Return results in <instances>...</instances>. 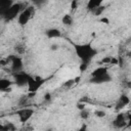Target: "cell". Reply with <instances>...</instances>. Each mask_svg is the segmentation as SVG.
Returning a JSON list of instances; mask_svg holds the SVG:
<instances>
[{
    "mask_svg": "<svg viewBox=\"0 0 131 131\" xmlns=\"http://www.w3.org/2000/svg\"><path fill=\"white\" fill-rule=\"evenodd\" d=\"M74 47L78 57L82 60V63L88 64L96 54V50L90 44H75Z\"/></svg>",
    "mask_w": 131,
    "mask_h": 131,
    "instance_id": "cell-1",
    "label": "cell"
},
{
    "mask_svg": "<svg viewBox=\"0 0 131 131\" xmlns=\"http://www.w3.org/2000/svg\"><path fill=\"white\" fill-rule=\"evenodd\" d=\"M112 76L108 74L107 69L104 67H100L96 70H94L91 73V78H90V83L93 84H102V83H107L112 81Z\"/></svg>",
    "mask_w": 131,
    "mask_h": 131,
    "instance_id": "cell-2",
    "label": "cell"
},
{
    "mask_svg": "<svg viewBox=\"0 0 131 131\" xmlns=\"http://www.w3.org/2000/svg\"><path fill=\"white\" fill-rule=\"evenodd\" d=\"M21 10V5L20 4H12L10 7H8V8H6V9H4V10H2L1 11V14H2V16L4 17V18H6V19H11V18H13V17H15L17 14H18V12Z\"/></svg>",
    "mask_w": 131,
    "mask_h": 131,
    "instance_id": "cell-3",
    "label": "cell"
},
{
    "mask_svg": "<svg viewBox=\"0 0 131 131\" xmlns=\"http://www.w3.org/2000/svg\"><path fill=\"white\" fill-rule=\"evenodd\" d=\"M7 62H9L11 71L15 74V73H19L23 70V59L18 56H9L7 58Z\"/></svg>",
    "mask_w": 131,
    "mask_h": 131,
    "instance_id": "cell-4",
    "label": "cell"
},
{
    "mask_svg": "<svg viewBox=\"0 0 131 131\" xmlns=\"http://www.w3.org/2000/svg\"><path fill=\"white\" fill-rule=\"evenodd\" d=\"M13 76H14V79H15V83H16V85H18V86L29 85L30 82H31L32 79H33L31 76H29L28 74L23 73V72L15 73V74H13Z\"/></svg>",
    "mask_w": 131,
    "mask_h": 131,
    "instance_id": "cell-5",
    "label": "cell"
},
{
    "mask_svg": "<svg viewBox=\"0 0 131 131\" xmlns=\"http://www.w3.org/2000/svg\"><path fill=\"white\" fill-rule=\"evenodd\" d=\"M33 12H34L33 7H27V8H25V9L19 13V15H18V19H17L18 24L21 25V26L26 25V24L30 20V18H31V16H32Z\"/></svg>",
    "mask_w": 131,
    "mask_h": 131,
    "instance_id": "cell-6",
    "label": "cell"
},
{
    "mask_svg": "<svg viewBox=\"0 0 131 131\" xmlns=\"http://www.w3.org/2000/svg\"><path fill=\"white\" fill-rule=\"evenodd\" d=\"M16 114H17L18 117H19V121H20L21 123H26V122L32 117V115L34 114V111H33L32 108H28V107H26V108H21V110H19Z\"/></svg>",
    "mask_w": 131,
    "mask_h": 131,
    "instance_id": "cell-7",
    "label": "cell"
},
{
    "mask_svg": "<svg viewBox=\"0 0 131 131\" xmlns=\"http://www.w3.org/2000/svg\"><path fill=\"white\" fill-rule=\"evenodd\" d=\"M126 123H127V121H126L125 116H124L123 114H119V115L116 117V119L114 120L113 125H114V127H116V128H122V127H124V126L127 125Z\"/></svg>",
    "mask_w": 131,
    "mask_h": 131,
    "instance_id": "cell-8",
    "label": "cell"
},
{
    "mask_svg": "<svg viewBox=\"0 0 131 131\" xmlns=\"http://www.w3.org/2000/svg\"><path fill=\"white\" fill-rule=\"evenodd\" d=\"M129 101H130V99H129V97L127 95H121V97L119 98V101L117 103V108L124 107L125 105H127L129 103Z\"/></svg>",
    "mask_w": 131,
    "mask_h": 131,
    "instance_id": "cell-9",
    "label": "cell"
},
{
    "mask_svg": "<svg viewBox=\"0 0 131 131\" xmlns=\"http://www.w3.org/2000/svg\"><path fill=\"white\" fill-rule=\"evenodd\" d=\"M60 35L61 34H60V31L58 29L52 28V29H49L46 31V36L48 38H57V37H60Z\"/></svg>",
    "mask_w": 131,
    "mask_h": 131,
    "instance_id": "cell-10",
    "label": "cell"
},
{
    "mask_svg": "<svg viewBox=\"0 0 131 131\" xmlns=\"http://www.w3.org/2000/svg\"><path fill=\"white\" fill-rule=\"evenodd\" d=\"M10 85H11V82L9 80H7V79H1L0 80V89L2 91H9Z\"/></svg>",
    "mask_w": 131,
    "mask_h": 131,
    "instance_id": "cell-11",
    "label": "cell"
},
{
    "mask_svg": "<svg viewBox=\"0 0 131 131\" xmlns=\"http://www.w3.org/2000/svg\"><path fill=\"white\" fill-rule=\"evenodd\" d=\"M100 4H101V2L98 1V0H96V1L91 0V1L88 3V7H89V9H91V10L93 11V10L97 9L98 7H100Z\"/></svg>",
    "mask_w": 131,
    "mask_h": 131,
    "instance_id": "cell-12",
    "label": "cell"
},
{
    "mask_svg": "<svg viewBox=\"0 0 131 131\" xmlns=\"http://www.w3.org/2000/svg\"><path fill=\"white\" fill-rule=\"evenodd\" d=\"M62 23H63L64 25H67V26H71L72 23H73V18H72V16L69 15V14L64 15V16L62 17Z\"/></svg>",
    "mask_w": 131,
    "mask_h": 131,
    "instance_id": "cell-13",
    "label": "cell"
},
{
    "mask_svg": "<svg viewBox=\"0 0 131 131\" xmlns=\"http://www.w3.org/2000/svg\"><path fill=\"white\" fill-rule=\"evenodd\" d=\"M95 115L98 117V118H103L104 116H105V113H104V111H96L95 112Z\"/></svg>",
    "mask_w": 131,
    "mask_h": 131,
    "instance_id": "cell-14",
    "label": "cell"
},
{
    "mask_svg": "<svg viewBox=\"0 0 131 131\" xmlns=\"http://www.w3.org/2000/svg\"><path fill=\"white\" fill-rule=\"evenodd\" d=\"M81 117H82L83 119H87V118H88V112L85 111V110H82V112H81Z\"/></svg>",
    "mask_w": 131,
    "mask_h": 131,
    "instance_id": "cell-15",
    "label": "cell"
},
{
    "mask_svg": "<svg viewBox=\"0 0 131 131\" xmlns=\"http://www.w3.org/2000/svg\"><path fill=\"white\" fill-rule=\"evenodd\" d=\"M87 68H88V64H86V63H81V66H80V71H81V72H84V71L87 70Z\"/></svg>",
    "mask_w": 131,
    "mask_h": 131,
    "instance_id": "cell-16",
    "label": "cell"
},
{
    "mask_svg": "<svg viewBox=\"0 0 131 131\" xmlns=\"http://www.w3.org/2000/svg\"><path fill=\"white\" fill-rule=\"evenodd\" d=\"M111 61H112V57H105V58L102 59V62H103V63H105V62L111 63Z\"/></svg>",
    "mask_w": 131,
    "mask_h": 131,
    "instance_id": "cell-17",
    "label": "cell"
},
{
    "mask_svg": "<svg viewBox=\"0 0 131 131\" xmlns=\"http://www.w3.org/2000/svg\"><path fill=\"white\" fill-rule=\"evenodd\" d=\"M51 50H56L57 48H58V45L57 44H53V45H51Z\"/></svg>",
    "mask_w": 131,
    "mask_h": 131,
    "instance_id": "cell-18",
    "label": "cell"
},
{
    "mask_svg": "<svg viewBox=\"0 0 131 131\" xmlns=\"http://www.w3.org/2000/svg\"><path fill=\"white\" fill-rule=\"evenodd\" d=\"M44 98H45V100H49V99L51 98V94H50V93H47V94L44 96Z\"/></svg>",
    "mask_w": 131,
    "mask_h": 131,
    "instance_id": "cell-19",
    "label": "cell"
},
{
    "mask_svg": "<svg viewBox=\"0 0 131 131\" xmlns=\"http://www.w3.org/2000/svg\"><path fill=\"white\" fill-rule=\"evenodd\" d=\"M79 131H87V126H86V125H83V126L79 129Z\"/></svg>",
    "mask_w": 131,
    "mask_h": 131,
    "instance_id": "cell-20",
    "label": "cell"
},
{
    "mask_svg": "<svg viewBox=\"0 0 131 131\" xmlns=\"http://www.w3.org/2000/svg\"><path fill=\"white\" fill-rule=\"evenodd\" d=\"M128 126H131V114L129 115V117H128Z\"/></svg>",
    "mask_w": 131,
    "mask_h": 131,
    "instance_id": "cell-21",
    "label": "cell"
},
{
    "mask_svg": "<svg viewBox=\"0 0 131 131\" xmlns=\"http://www.w3.org/2000/svg\"><path fill=\"white\" fill-rule=\"evenodd\" d=\"M101 21H104V23H106V24H107V23H108V19H107V18H102V19H101Z\"/></svg>",
    "mask_w": 131,
    "mask_h": 131,
    "instance_id": "cell-22",
    "label": "cell"
}]
</instances>
